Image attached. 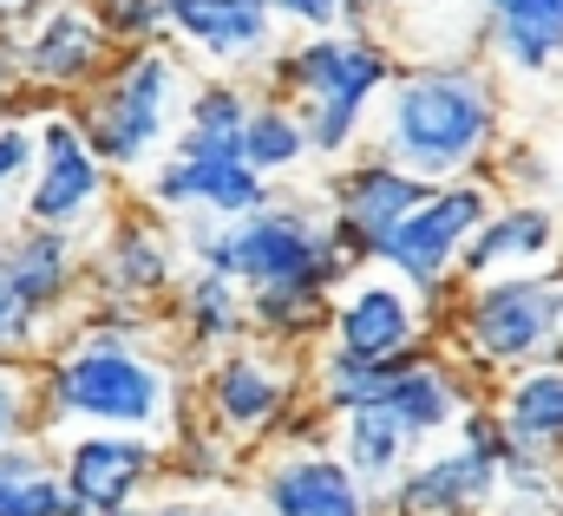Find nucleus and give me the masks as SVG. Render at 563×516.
<instances>
[{"label": "nucleus", "mask_w": 563, "mask_h": 516, "mask_svg": "<svg viewBox=\"0 0 563 516\" xmlns=\"http://www.w3.org/2000/svg\"><path fill=\"white\" fill-rule=\"evenodd\" d=\"M13 40V72L33 99H86L125 53L92 0H46Z\"/></svg>", "instance_id": "nucleus-10"}, {"label": "nucleus", "mask_w": 563, "mask_h": 516, "mask_svg": "<svg viewBox=\"0 0 563 516\" xmlns=\"http://www.w3.org/2000/svg\"><path fill=\"white\" fill-rule=\"evenodd\" d=\"M328 438H334V451L387 497L394 484H400V471L420 458V445H413V431L394 418V412H380V405H354V412H341L334 425H328Z\"/></svg>", "instance_id": "nucleus-25"}, {"label": "nucleus", "mask_w": 563, "mask_h": 516, "mask_svg": "<svg viewBox=\"0 0 563 516\" xmlns=\"http://www.w3.org/2000/svg\"><path fill=\"white\" fill-rule=\"evenodd\" d=\"M380 412H394L407 431H413V445H445V438H459V425L485 405V392H478V373L459 360V354H439V347H420V354H407V360H394L387 367V380H380V399H374Z\"/></svg>", "instance_id": "nucleus-18"}, {"label": "nucleus", "mask_w": 563, "mask_h": 516, "mask_svg": "<svg viewBox=\"0 0 563 516\" xmlns=\"http://www.w3.org/2000/svg\"><path fill=\"white\" fill-rule=\"evenodd\" d=\"M426 190L432 183H426L420 170H407V164H394L387 150L367 144V150H354L347 164H334L321 177V210H328L341 249L354 256V268H367V261L387 256V243L400 236V223L426 203Z\"/></svg>", "instance_id": "nucleus-13"}, {"label": "nucleus", "mask_w": 563, "mask_h": 516, "mask_svg": "<svg viewBox=\"0 0 563 516\" xmlns=\"http://www.w3.org/2000/svg\"><path fill=\"white\" fill-rule=\"evenodd\" d=\"M119 46H157L170 40V0H92Z\"/></svg>", "instance_id": "nucleus-33"}, {"label": "nucleus", "mask_w": 563, "mask_h": 516, "mask_svg": "<svg viewBox=\"0 0 563 516\" xmlns=\"http://www.w3.org/2000/svg\"><path fill=\"white\" fill-rule=\"evenodd\" d=\"M250 484H256V516H387V497L314 425L269 445Z\"/></svg>", "instance_id": "nucleus-12"}, {"label": "nucleus", "mask_w": 563, "mask_h": 516, "mask_svg": "<svg viewBox=\"0 0 563 516\" xmlns=\"http://www.w3.org/2000/svg\"><path fill=\"white\" fill-rule=\"evenodd\" d=\"M374 150L420 170L426 183L485 177L505 150V92L498 72L459 53H432L400 66L387 86V112L374 125Z\"/></svg>", "instance_id": "nucleus-3"}, {"label": "nucleus", "mask_w": 563, "mask_h": 516, "mask_svg": "<svg viewBox=\"0 0 563 516\" xmlns=\"http://www.w3.org/2000/svg\"><path fill=\"white\" fill-rule=\"evenodd\" d=\"M243 451H250V445H236L230 431H217V425H203V418H190V425L170 438V464H177L184 484H197V491H223L230 471L243 464Z\"/></svg>", "instance_id": "nucleus-29"}, {"label": "nucleus", "mask_w": 563, "mask_h": 516, "mask_svg": "<svg viewBox=\"0 0 563 516\" xmlns=\"http://www.w3.org/2000/svg\"><path fill=\"white\" fill-rule=\"evenodd\" d=\"M485 53L511 79H551L563 66V0H478Z\"/></svg>", "instance_id": "nucleus-22"}, {"label": "nucleus", "mask_w": 563, "mask_h": 516, "mask_svg": "<svg viewBox=\"0 0 563 516\" xmlns=\"http://www.w3.org/2000/svg\"><path fill=\"white\" fill-rule=\"evenodd\" d=\"M276 197V183L243 157V150H184L170 144L144 170V203L157 216H250Z\"/></svg>", "instance_id": "nucleus-15"}, {"label": "nucleus", "mask_w": 563, "mask_h": 516, "mask_svg": "<svg viewBox=\"0 0 563 516\" xmlns=\"http://www.w3.org/2000/svg\"><path fill=\"white\" fill-rule=\"evenodd\" d=\"M73 516H144V511H73Z\"/></svg>", "instance_id": "nucleus-39"}, {"label": "nucleus", "mask_w": 563, "mask_h": 516, "mask_svg": "<svg viewBox=\"0 0 563 516\" xmlns=\"http://www.w3.org/2000/svg\"><path fill=\"white\" fill-rule=\"evenodd\" d=\"M250 112H256L250 79H230V72L197 79L190 112H184V125H177V144H184V150H243Z\"/></svg>", "instance_id": "nucleus-27"}, {"label": "nucleus", "mask_w": 563, "mask_h": 516, "mask_svg": "<svg viewBox=\"0 0 563 516\" xmlns=\"http://www.w3.org/2000/svg\"><path fill=\"white\" fill-rule=\"evenodd\" d=\"M197 405L184 386V367L170 360V340H99V334H66L40 360V418L46 438L66 431H144V438H177Z\"/></svg>", "instance_id": "nucleus-2"}, {"label": "nucleus", "mask_w": 563, "mask_h": 516, "mask_svg": "<svg viewBox=\"0 0 563 516\" xmlns=\"http://www.w3.org/2000/svg\"><path fill=\"white\" fill-rule=\"evenodd\" d=\"M321 340H334V347H347L361 360H407V354L426 347V294L407 288L394 268L367 261L334 288Z\"/></svg>", "instance_id": "nucleus-14"}, {"label": "nucleus", "mask_w": 563, "mask_h": 516, "mask_svg": "<svg viewBox=\"0 0 563 516\" xmlns=\"http://www.w3.org/2000/svg\"><path fill=\"white\" fill-rule=\"evenodd\" d=\"M445 321H452V354L478 380H505L518 367L563 360V261L459 281Z\"/></svg>", "instance_id": "nucleus-5"}, {"label": "nucleus", "mask_w": 563, "mask_h": 516, "mask_svg": "<svg viewBox=\"0 0 563 516\" xmlns=\"http://www.w3.org/2000/svg\"><path fill=\"white\" fill-rule=\"evenodd\" d=\"M492 210H498V183H485V177L432 183L426 203L400 223V236L387 243L380 268H394L407 288H420L426 301L459 294V281H465V249H472V236L485 229Z\"/></svg>", "instance_id": "nucleus-9"}, {"label": "nucleus", "mask_w": 563, "mask_h": 516, "mask_svg": "<svg viewBox=\"0 0 563 516\" xmlns=\"http://www.w3.org/2000/svg\"><path fill=\"white\" fill-rule=\"evenodd\" d=\"M558 243H563V229H558V210L551 203H538V197H498V210L485 216V229L465 249V281L558 261Z\"/></svg>", "instance_id": "nucleus-23"}, {"label": "nucleus", "mask_w": 563, "mask_h": 516, "mask_svg": "<svg viewBox=\"0 0 563 516\" xmlns=\"http://www.w3.org/2000/svg\"><path fill=\"white\" fill-rule=\"evenodd\" d=\"M40 7H46V0H0V33H20Z\"/></svg>", "instance_id": "nucleus-37"}, {"label": "nucleus", "mask_w": 563, "mask_h": 516, "mask_svg": "<svg viewBox=\"0 0 563 516\" xmlns=\"http://www.w3.org/2000/svg\"><path fill=\"white\" fill-rule=\"evenodd\" d=\"M7 86H20V72H13V40L0 33V99H7Z\"/></svg>", "instance_id": "nucleus-38"}, {"label": "nucleus", "mask_w": 563, "mask_h": 516, "mask_svg": "<svg viewBox=\"0 0 563 516\" xmlns=\"http://www.w3.org/2000/svg\"><path fill=\"white\" fill-rule=\"evenodd\" d=\"M184 236L157 216V210H125V216H106L99 223V243H92V294H112V301H170L177 281H184Z\"/></svg>", "instance_id": "nucleus-17"}, {"label": "nucleus", "mask_w": 563, "mask_h": 516, "mask_svg": "<svg viewBox=\"0 0 563 516\" xmlns=\"http://www.w3.org/2000/svg\"><path fill=\"white\" fill-rule=\"evenodd\" d=\"M73 484L59 471V451H46V431L0 451V516H73Z\"/></svg>", "instance_id": "nucleus-26"}, {"label": "nucleus", "mask_w": 563, "mask_h": 516, "mask_svg": "<svg viewBox=\"0 0 563 516\" xmlns=\"http://www.w3.org/2000/svg\"><path fill=\"white\" fill-rule=\"evenodd\" d=\"M301 399L308 354L282 340H243L197 367V418L230 431L236 445H276L288 425H301Z\"/></svg>", "instance_id": "nucleus-7"}, {"label": "nucleus", "mask_w": 563, "mask_h": 516, "mask_svg": "<svg viewBox=\"0 0 563 516\" xmlns=\"http://www.w3.org/2000/svg\"><path fill=\"white\" fill-rule=\"evenodd\" d=\"M282 26H301V33H334L347 26V0H276Z\"/></svg>", "instance_id": "nucleus-34"}, {"label": "nucleus", "mask_w": 563, "mask_h": 516, "mask_svg": "<svg viewBox=\"0 0 563 516\" xmlns=\"http://www.w3.org/2000/svg\"><path fill=\"white\" fill-rule=\"evenodd\" d=\"M505 425L492 399L459 425V438L426 445L387 491V516H492L505 504Z\"/></svg>", "instance_id": "nucleus-8"}, {"label": "nucleus", "mask_w": 563, "mask_h": 516, "mask_svg": "<svg viewBox=\"0 0 563 516\" xmlns=\"http://www.w3.org/2000/svg\"><path fill=\"white\" fill-rule=\"evenodd\" d=\"M33 431H46V418H40V367L0 354V451L33 438Z\"/></svg>", "instance_id": "nucleus-32"}, {"label": "nucleus", "mask_w": 563, "mask_h": 516, "mask_svg": "<svg viewBox=\"0 0 563 516\" xmlns=\"http://www.w3.org/2000/svg\"><path fill=\"white\" fill-rule=\"evenodd\" d=\"M492 412H498L511 445L563 458V360H538V367L505 373L492 392Z\"/></svg>", "instance_id": "nucleus-24"}, {"label": "nucleus", "mask_w": 563, "mask_h": 516, "mask_svg": "<svg viewBox=\"0 0 563 516\" xmlns=\"http://www.w3.org/2000/svg\"><path fill=\"white\" fill-rule=\"evenodd\" d=\"M387 13H394V0H347V26L354 33H374Z\"/></svg>", "instance_id": "nucleus-36"}, {"label": "nucleus", "mask_w": 563, "mask_h": 516, "mask_svg": "<svg viewBox=\"0 0 563 516\" xmlns=\"http://www.w3.org/2000/svg\"><path fill=\"white\" fill-rule=\"evenodd\" d=\"M144 516H243V511H236V504H223V497L184 491V497H164V504H151Z\"/></svg>", "instance_id": "nucleus-35"}, {"label": "nucleus", "mask_w": 563, "mask_h": 516, "mask_svg": "<svg viewBox=\"0 0 563 516\" xmlns=\"http://www.w3.org/2000/svg\"><path fill=\"white\" fill-rule=\"evenodd\" d=\"M394 79H400L394 46H380L374 33H354V26L295 40L263 72V86L308 119V137H314L321 164H347L354 150H367V105Z\"/></svg>", "instance_id": "nucleus-4"}, {"label": "nucleus", "mask_w": 563, "mask_h": 516, "mask_svg": "<svg viewBox=\"0 0 563 516\" xmlns=\"http://www.w3.org/2000/svg\"><path fill=\"white\" fill-rule=\"evenodd\" d=\"M33 164H40V119L7 112L0 119V229L20 223V197L33 183Z\"/></svg>", "instance_id": "nucleus-30"}, {"label": "nucleus", "mask_w": 563, "mask_h": 516, "mask_svg": "<svg viewBox=\"0 0 563 516\" xmlns=\"http://www.w3.org/2000/svg\"><path fill=\"white\" fill-rule=\"evenodd\" d=\"M170 327H177V347L210 360V354H230L243 340H256V307H250V288L223 268H203L190 261L177 294H170Z\"/></svg>", "instance_id": "nucleus-21"}, {"label": "nucleus", "mask_w": 563, "mask_h": 516, "mask_svg": "<svg viewBox=\"0 0 563 516\" xmlns=\"http://www.w3.org/2000/svg\"><path fill=\"white\" fill-rule=\"evenodd\" d=\"M243 157L269 177V183H288L301 164H314V137H308V119L276 99V92H256V112H250V131H243Z\"/></svg>", "instance_id": "nucleus-28"}, {"label": "nucleus", "mask_w": 563, "mask_h": 516, "mask_svg": "<svg viewBox=\"0 0 563 516\" xmlns=\"http://www.w3.org/2000/svg\"><path fill=\"white\" fill-rule=\"evenodd\" d=\"M0 256L13 268V288L26 294V307L66 340L73 314L92 294V249H86V236L40 229V223H7L0 229Z\"/></svg>", "instance_id": "nucleus-19"}, {"label": "nucleus", "mask_w": 563, "mask_h": 516, "mask_svg": "<svg viewBox=\"0 0 563 516\" xmlns=\"http://www.w3.org/2000/svg\"><path fill=\"white\" fill-rule=\"evenodd\" d=\"M276 0H170V40L203 53L217 72H269L276 59Z\"/></svg>", "instance_id": "nucleus-20"}, {"label": "nucleus", "mask_w": 563, "mask_h": 516, "mask_svg": "<svg viewBox=\"0 0 563 516\" xmlns=\"http://www.w3.org/2000/svg\"><path fill=\"white\" fill-rule=\"evenodd\" d=\"M177 236L190 261L223 268L250 288L256 340L282 347H314L328 334L334 288L354 274V256L341 249L328 210L301 197H269L250 216H184Z\"/></svg>", "instance_id": "nucleus-1"}, {"label": "nucleus", "mask_w": 563, "mask_h": 516, "mask_svg": "<svg viewBox=\"0 0 563 516\" xmlns=\"http://www.w3.org/2000/svg\"><path fill=\"white\" fill-rule=\"evenodd\" d=\"M112 216V164L86 137L79 112H40V164L20 197V223L86 236Z\"/></svg>", "instance_id": "nucleus-11"}, {"label": "nucleus", "mask_w": 563, "mask_h": 516, "mask_svg": "<svg viewBox=\"0 0 563 516\" xmlns=\"http://www.w3.org/2000/svg\"><path fill=\"white\" fill-rule=\"evenodd\" d=\"M53 347H59V334L26 307V294L13 288V268H7V256H0V354H7V360H33V367H40Z\"/></svg>", "instance_id": "nucleus-31"}, {"label": "nucleus", "mask_w": 563, "mask_h": 516, "mask_svg": "<svg viewBox=\"0 0 563 516\" xmlns=\"http://www.w3.org/2000/svg\"><path fill=\"white\" fill-rule=\"evenodd\" d=\"M190 66L170 40L157 46H125L112 59V72L79 99V125L99 144V157L112 164V177H144L170 144H177V125L190 112Z\"/></svg>", "instance_id": "nucleus-6"}, {"label": "nucleus", "mask_w": 563, "mask_h": 516, "mask_svg": "<svg viewBox=\"0 0 563 516\" xmlns=\"http://www.w3.org/2000/svg\"><path fill=\"white\" fill-rule=\"evenodd\" d=\"M164 458H170V438H144V431H66L59 438V471L79 511H139L164 478Z\"/></svg>", "instance_id": "nucleus-16"}]
</instances>
